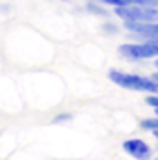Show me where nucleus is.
Here are the masks:
<instances>
[{
	"instance_id": "ddd939ff",
	"label": "nucleus",
	"mask_w": 158,
	"mask_h": 160,
	"mask_svg": "<svg viewBox=\"0 0 158 160\" xmlns=\"http://www.w3.org/2000/svg\"><path fill=\"white\" fill-rule=\"evenodd\" d=\"M156 116H158V110H156Z\"/></svg>"
},
{
	"instance_id": "f257e3e1",
	"label": "nucleus",
	"mask_w": 158,
	"mask_h": 160,
	"mask_svg": "<svg viewBox=\"0 0 158 160\" xmlns=\"http://www.w3.org/2000/svg\"><path fill=\"white\" fill-rule=\"evenodd\" d=\"M108 78L112 80L116 86L132 89V91H143L149 95H158V82L155 78H147L141 75H132V73H123L117 69H112L108 73Z\"/></svg>"
},
{
	"instance_id": "39448f33",
	"label": "nucleus",
	"mask_w": 158,
	"mask_h": 160,
	"mask_svg": "<svg viewBox=\"0 0 158 160\" xmlns=\"http://www.w3.org/2000/svg\"><path fill=\"white\" fill-rule=\"evenodd\" d=\"M140 127H141L143 130H151V132H153V130H158V118H153V119H151V118H149V119H143L141 123H140Z\"/></svg>"
},
{
	"instance_id": "0eeeda50",
	"label": "nucleus",
	"mask_w": 158,
	"mask_h": 160,
	"mask_svg": "<svg viewBox=\"0 0 158 160\" xmlns=\"http://www.w3.org/2000/svg\"><path fill=\"white\" fill-rule=\"evenodd\" d=\"M73 119V114H69V112H63V114H58L56 118H54V123H63V121H71Z\"/></svg>"
},
{
	"instance_id": "423d86ee",
	"label": "nucleus",
	"mask_w": 158,
	"mask_h": 160,
	"mask_svg": "<svg viewBox=\"0 0 158 160\" xmlns=\"http://www.w3.org/2000/svg\"><path fill=\"white\" fill-rule=\"evenodd\" d=\"M87 9H89L91 13H95V15H108V11H106V9H102V8L99 6V2H97V0L89 2V4H87Z\"/></svg>"
},
{
	"instance_id": "9b49d317",
	"label": "nucleus",
	"mask_w": 158,
	"mask_h": 160,
	"mask_svg": "<svg viewBox=\"0 0 158 160\" xmlns=\"http://www.w3.org/2000/svg\"><path fill=\"white\" fill-rule=\"evenodd\" d=\"M153 78H155V80L158 82V73H155V75H153Z\"/></svg>"
},
{
	"instance_id": "20e7f679",
	"label": "nucleus",
	"mask_w": 158,
	"mask_h": 160,
	"mask_svg": "<svg viewBox=\"0 0 158 160\" xmlns=\"http://www.w3.org/2000/svg\"><path fill=\"white\" fill-rule=\"evenodd\" d=\"M123 151L136 160H151V147L140 138H132V140L123 142Z\"/></svg>"
},
{
	"instance_id": "f03ea898",
	"label": "nucleus",
	"mask_w": 158,
	"mask_h": 160,
	"mask_svg": "<svg viewBox=\"0 0 158 160\" xmlns=\"http://www.w3.org/2000/svg\"><path fill=\"white\" fill-rule=\"evenodd\" d=\"M114 11L123 21L158 22V8H151V6H121V8H116Z\"/></svg>"
},
{
	"instance_id": "7ed1b4c3",
	"label": "nucleus",
	"mask_w": 158,
	"mask_h": 160,
	"mask_svg": "<svg viewBox=\"0 0 158 160\" xmlns=\"http://www.w3.org/2000/svg\"><path fill=\"white\" fill-rule=\"evenodd\" d=\"M125 28L141 39H158V22H134L125 21Z\"/></svg>"
},
{
	"instance_id": "1a4fd4ad",
	"label": "nucleus",
	"mask_w": 158,
	"mask_h": 160,
	"mask_svg": "<svg viewBox=\"0 0 158 160\" xmlns=\"http://www.w3.org/2000/svg\"><path fill=\"white\" fill-rule=\"evenodd\" d=\"M145 102H147L149 106H153L155 110H158V95H149V97L145 99Z\"/></svg>"
},
{
	"instance_id": "f8f14e48",
	"label": "nucleus",
	"mask_w": 158,
	"mask_h": 160,
	"mask_svg": "<svg viewBox=\"0 0 158 160\" xmlns=\"http://www.w3.org/2000/svg\"><path fill=\"white\" fill-rule=\"evenodd\" d=\"M155 67H158V58H156V62H155Z\"/></svg>"
},
{
	"instance_id": "9d476101",
	"label": "nucleus",
	"mask_w": 158,
	"mask_h": 160,
	"mask_svg": "<svg viewBox=\"0 0 158 160\" xmlns=\"http://www.w3.org/2000/svg\"><path fill=\"white\" fill-rule=\"evenodd\" d=\"M153 134H155V138L158 140V130H153Z\"/></svg>"
},
{
	"instance_id": "6e6552de",
	"label": "nucleus",
	"mask_w": 158,
	"mask_h": 160,
	"mask_svg": "<svg viewBox=\"0 0 158 160\" xmlns=\"http://www.w3.org/2000/svg\"><path fill=\"white\" fill-rule=\"evenodd\" d=\"M102 30H104L106 34H117V26L112 24V22H104V24H102Z\"/></svg>"
}]
</instances>
